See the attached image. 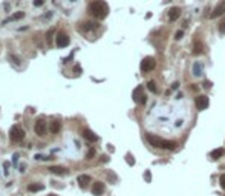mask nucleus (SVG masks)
I'll list each match as a JSON object with an SVG mask.
<instances>
[{
  "instance_id": "f257e3e1",
  "label": "nucleus",
  "mask_w": 225,
  "mask_h": 196,
  "mask_svg": "<svg viewBox=\"0 0 225 196\" xmlns=\"http://www.w3.org/2000/svg\"><path fill=\"white\" fill-rule=\"evenodd\" d=\"M89 12L95 15L97 19H106L107 14H109V6L103 0H95V2L89 5Z\"/></svg>"
},
{
  "instance_id": "f03ea898",
  "label": "nucleus",
  "mask_w": 225,
  "mask_h": 196,
  "mask_svg": "<svg viewBox=\"0 0 225 196\" xmlns=\"http://www.w3.org/2000/svg\"><path fill=\"white\" fill-rule=\"evenodd\" d=\"M147 141L152 147L156 149H165V150H175L176 149V142L175 141H168V139H163L156 135H149Z\"/></svg>"
},
{
  "instance_id": "7ed1b4c3",
  "label": "nucleus",
  "mask_w": 225,
  "mask_h": 196,
  "mask_svg": "<svg viewBox=\"0 0 225 196\" xmlns=\"http://www.w3.org/2000/svg\"><path fill=\"white\" fill-rule=\"evenodd\" d=\"M9 138L17 142V141H22L25 138V130L20 127V126H12L11 130H9Z\"/></svg>"
},
{
  "instance_id": "20e7f679",
  "label": "nucleus",
  "mask_w": 225,
  "mask_h": 196,
  "mask_svg": "<svg viewBox=\"0 0 225 196\" xmlns=\"http://www.w3.org/2000/svg\"><path fill=\"white\" fill-rule=\"evenodd\" d=\"M156 66V61L153 57H146L142 61H141V70L142 72H150V70H153Z\"/></svg>"
},
{
  "instance_id": "39448f33",
  "label": "nucleus",
  "mask_w": 225,
  "mask_h": 196,
  "mask_svg": "<svg viewBox=\"0 0 225 196\" xmlns=\"http://www.w3.org/2000/svg\"><path fill=\"white\" fill-rule=\"evenodd\" d=\"M133 100L136 101V103H139V104H144V103L147 101L146 94L142 92V86H138V87L133 91Z\"/></svg>"
},
{
  "instance_id": "423d86ee",
  "label": "nucleus",
  "mask_w": 225,
  "mask_h": 196,
  "mask_svg": "<svg viewBox=\"0 0 225 196\" xmlns=\"http://www.w3.org/2000/svg\"><path fill=\"white\" fill-rule=\"evenodd\" d=\"M208 97L207 95H199V97H196V107L197 110H205L207 107H208Z\"/></svg>"
},
{
  "instance_id": "0eeeda50",
  "label": "nucleus",
  "mask_w": 225,
  "mask_h": 196,
  "mask_svg": "<svg viewBox=\"0 0 225 196\" xmlns=\"http://www.w3.org/2000/svg\"><path fill=\"white\" fill-rule=\"evenodd\" d=\"M34 130H35V133H37L38 136H44L46 135V123H44L43 120H38L37 123H35V126H34Z\"/></svg>"
},
{
  "instance_id": "6e6552de",
  "label": "nucleus",
  "mask_w": 225,
  "mask_h": 196,
  "mask_svg": "<svg viewBox=\"0 0 225 196\" xmlns=\"http://www.w3.org/2000/svg\"><path fill=\"white\" fill-rule=\"evenodd\" d=\"M224 14H225V2H221V3H218V6L213 9L211 19H218V17H221V15H224Z\"/></svg>"
},
{
  "instance_id": "1a4fd4ad",
  "label": "nucleus",
  "mask_w": 225,
  "mask_h": 196,
  "mask_svg": "<svg viewBox=\"0 0 225 196\" xmlns=\"http://www.w3.org/2000/svg\"><path fill=\"white\" fill-rule=\"evenodd\" d=\"M81 135H83V138H84L86 141H89V142H95V141H98V136L95 135V133H94L91 129H83Z\"/></svg>"
},
{
  "instance_id": "9d476101",
  "label": "nucleus",
  "mask_w": 225,
  "mask_h": 196,
  "mask_svg": "<svg viewBox=\"0 0 225 196\" xmlns=\"http://www.w3.org/2000/svg\"><path fill=\"white\" fill-rule=\"evenodd\" d=\"M69 44V37L66 34H58L57 35V46L58 48H66Z\"/></svg>"
},
{
  "instance_id": "9b49d317",
  "label": "nucleus",
  "mask_w": 225,
  "mask_h": 196,
  "mask_svg": "<svg viewBox=\"0 0 225 196\" xmlns=\"http://www.w3.org/2000/svg\"><path fill=\"white\" fill-rule=\"evenodd\" d=\"M179 15H181V8L173 6L172 9L168 11V20H170V22H175L176 19H179Z\"/></svg>"
},
{
  "instance_id": "f8f14e48",
  "label": "nucleus",
  "mask_w": 225,
  "mask_h": 196,
  "mask_svg": "<svg viewBox=\"0 0 225 196\" xmlns=\"http://www.w3.org/2000/svg\"><path fill=\"white\" fill-rule=\"evenodd\" d=\"M92 193H94L95 196L103 195V193H104V184H103V182H100V181H97V182L92 185Z\"/></svg>"
},
{
  "instance_id": "ddd939ff",
  "label": "nucleus",
  "mask_w": 225,
  "mask_h": 196,
  "mask_svg": "<svg viewBox=\"0 0 225 196\" xmlns=\"http://www.w3.org/2000/svg\"><path fill=\"white\" fill-rule=\"evenodd\" d=\"M49 172H52L54 175H66L68 168L66 167H60V166H52V167H49Z\"/></svg>"
},
{
  "instance_id": "4468645a",
  "label": "nucleus",
  "mask_w": 225,
  "mask_h": 196,
  "mask_svg": "<svg viewBox=\"0 0 225 196\" xmlns=\"http://www.w3.org/2000/svg\"><path fill=\"white\" fill-rule=\"evenodd\" d=\"M202 72H204V65L199 63V61H196V63L193 65V75L199 77V75H202Z\"/></svg>"
},
{
  "instance_id": "2eb2a0df",
  "label": "nucleus",
  "mask_w": 225,
  "mask_h": 196,
  "mask_svg": "<svg viewBox=\"0 0 225 196\" xmlns=\"http://www.w3.org/2000/svg\"><path fill=\"white\" fill-rule=\"evenodd\" d=\"M77 181H78V184L81 187H86L89 182H91V176H89V175H80L77 178Z\"/></svg>"
},
{
  "instance_id": "dca6fc26",
  "label": "nucleus",
  "mask_w": 225,
  "mask_h": 196,
  "mask_svg": "<svg viewBox=\"0 0 225 196\" xmlns=\"http://www.w3.org/2000/svg\"><path fill=\"white\" fill-rule=\"evenodd\" d=\"M97 28H98V23H97V22H86V23L81 26L83 31H92V29H97Z\"/></svg>"
},
{
  "instance_id": "f3484780",
  "label": "nucleus",
  "mask_w": 225,
  "mask_h": 196,
  "mask_svg": "<svg viewBox=\"0 0 225 196\" xmlns=\"http://www.w3.org/2000/svg\"><path fill=\"white\" fill-rule=\"evenodd\" d=\"M43 189H44V185H41V184H29L28 185V192H31V193L41 192Z\"/></svg>"
},
{
  "instance_id": "a211bd4d",
  "label": "nucleus",
  "mask_w": 225,
  "mask_h": 196,
  "mask_svg": "<svg viewBox=\"0 0 225 196\" xmlns=\"http://www.w3.org/2000/svg\"><path fill=\"white\" fill-rule=\"evenodd\" d=\"M23 17H25V12L23 11H17L15 14H12L11 17H9V19H8L6 22H15V20H20V19H23ZM5 22V23H6Z\"/></svg>"
},
{
  "instance_id": "6ab92c4d",
  "label": "nucleus",
  "mask_w": 225,
  "mask_h": 196,
  "mask_svg": "<svg viewBox=\"0 0 225 196\" xmlns=\"http://www.w3.org/2000/svg\"><path fill=\"white\" fill-rule=\"evenodd\" d=\"M60 129H61V124H60L58 121H52V123H51V132H52V133H58Z\"/></svg>"
},
{
  "instance_id": "aec40b11",
  "label": "nucleus",
  "mask_w": 225,
  "mask_h": 196,
  "mask_svg": "<svg viewBox=\"0 0 225 196\" xmlns=\"http://www.w3.org/2000/svg\"><path fill=\"white\" fill-rule=\"evenodd\" d=\"M221 156H224V149H216L211 152V158L213 159H219Z\"/></svg>"
},
{
  "instance_id": "412c9836",
  "label": "nucleus",
  "mask_w": 225,
  "mask_h": 196,
  "mask_svg": "<svg viewBox=\"0 0 225 196\" xmlns=\"http://www.w3.org/2000/svg\"><path fill=\"white\" fill-rule=\"evenodd\" d=\"M147 87H149V91H150V92L158 94V87H156V83L153 81V80H150V81H147Z\"/></svg>"
},
{
  "instance_id": "4be33fe9",
  "label": "nucleus",
  "mask_w": 225,
  "mask_h": 196,
  "mask_svg": "<svg viewBox=\"0 0 225 196\" xmlns=\"http://www.w3.org/2000/svg\"><path fill=\"white\" fill-rule=\"evenodd\" d=\"M193 54H202V44L201 43H195V49H193Z\"/></svg>"
},
{
  "instance_id": "5701e85b",
  "label": "nucleus",
  "mask_w": 225,
  "mask_h": 196,
  "mask_svg": "<svg viewBox=\"0 0 225 196\" xmlns=\"http://www.w3.org/2000/svg\"><path fill=\"white\" fill-rule=\"evenodd\" d=\"M54 34H55V29H54V28L48 31V35H46V38H48V41H49V43L52 41V37H54Z\"/></svg>"
},
{
  "instance_id": "b1692460",
  "label": "nucleus",
  "mask_w": 225,
  "mask_h": 196,
  "mask_svg": "<svg viewBox=\"0 0 225 196\" xmlns=\"http://www.w3.org/2000/svg\"><path fill=\"white\" fill-rule=\"evenodd\" d=\"M95 156V149L92 147L91 150H89V152H87V155H86V159H92Z\"/></svg>"
},
{
  "instance_id": "393cba45",
  "label": "nucleus",
  "mask_w": 225,
  "mask_h": 196,
  "mask_svg": "<svg viewBox=\"0 0 225 196\" xmlns=\"http://www.w3.org/2000/svg\"><path fill=\"white\" fill-rule=\"evenodd\" d=\"M126 159H127L129 166H133V164H135V159H133V156H132L130 153H127V155H126Z\"/></svg>"
},
{
  "instance_id": "a878e982",
  "label": "nucleus",
  "mask_w": 225,
  "mask_h": 196,
  "mask_svg": "<svg viewBox=\"0 0 225 196\" xmlns=\"http://www.w3.org/2000/svg\"><path fill=\"white\" fill-rule=\"evenodd\" d=\"M182 37H184V31H178L175 34V40H181Z\"/></svg>"
},
{
  "instance_id": "bb28decb",
  "label": "nucleus",
  "mask_w": 225,
  "mask_h": 196,
  "mask_svg": "<svg viewBox=\"0 0 225 196\" xmlns=\"http://www.w3.org/2000/svg\"><path fill=\"white\" fill-rule=\"evenodd\" d=\"M219 184H221L222 189H225V175H221V178H219Z\"/></svg>"
},
{
  "instance_id": "cd10ccee",
  "label": "nucleus",
  "mask_w": 225,
  "mask_h": 196,
  "mask_svg": "<svg viewBox=\"0 0 225 196\" xmlns=\"http://www.w3.org/2000/svg\"><path fill=\"white\" fill-rule=\"evenodd\" d=\"M144 179H146L147 182L152 181V175H150V172H146V173H144Z\"/></svg>"
},
{
  "instance_id": "c85d7f7f",
  "label": "nucleus",
  "mask_w": 225,
  "mask_h": 196,
  "mask_svg": "<svg viewBox=\"0 0 225 196\" xmlns=\"http://www.w3.org/2000/svg\"><path fill=\"white\" fill-rule=\"evenodd\" d=\"M219 32L221 34H225V20L221 23V26H219Z\"/></svg>"
},
{
  "instance_id": "c756f323",
  "label": "nucleus",
  "mask_w": 225,
  "mask_h": 196,
  "mask_svg": "<svg viewBox=\"0 0 225 196\" xmlns=\"http://www.w3.org/2000/svg\"><path fill=\"white\" fill-rule=\"evenodd\" d=\"M74 72H75V74H81V68H80L78 65H75V66H74Z\"/></svg>"
},
{
  "instance_id": "7c9ffc66",
  "label": "nucleus",
  "mask_w": 225,
  "mask_h": 196,
  "mask_svg": "<svg viewBox=\"0 0 225 196\" xmlns=\"http://www.w3.org/2000/svg\"><path fill=\"white\" fill-rule=\"evenodd\" d=\"M9 58H11V60H14V63H15V65H20V60L17 58L15 55H9Z\"/></svg>"
},
{
  "instance_id": "2f4dec72",
  "label": "nucleus",
  "mask_w": 225,
  "mask_h": 196,
  "mask_svg": "<svg viewBox=\"0 0 225 196\" xmlns=\"http://www.w3.org/2000/svg\"><path fill=\"white\" fill-rule=\"evenodd\" d=\"M43 5V0H34V6H41Z\"/></svg>"
},
{
  "instance_id": "473e14b6",
  "label": "nucleus",
  "mask_w": 225,
  "mask_h": 196,
  "mask_svg": "<svg viewBox=\"0 0 225 196\" xmlns=\"http://www.w3.org/2000/svg\"><path fill=\"white\" fill-rule=\"evenodd\" d=\"M178 87H179V83H178V81L172 84V89H178Z\"/></svg>"
},
{
  "instance_id": "72a5a7b5",
  "label": "nucleus",
  "mask_w": 225,
  "mask_h": 196,
  "mask_svg": "<svg viewBox=\"0 0 225 196\" xmlns=\"http://www.w3.org/2000/svg\"><path fill=\"white\" fill-rule=\"evenodd\" d=\"M17 159H19V153L14 155V164H17Z\"/></svg>"
},
{
  "instance_id": "f704fd0d",
  "label": "nucleus",
  "mask_w": 225,
  "mask_h": 196,
  "mask_svg": "<svg viewBox=\"0 0 225 196\" xmlns=\"http://www.w3.org/2000/svg\"><path fill=\"white\" fill-rule=\"evenodd\" d=\"M3 167H5V175H8V163H5Z\"/></svg>"
},
{
  "instance_id": "c9c22d12",
  "label": "nucleus",
  "mask_w": 225,
  "mask_h": 196,
  "mask_svg": "<svg viewBox=\"0 0 225 196\" xmlns=\"http://www.w3.org/2000/svg\"><path fill=\"white\" fill-rule=\"evenodd\" d=\"M204 87H205V89H208V87H210V83H208V81H205V83H204Z\"/></svg>"
},
{
  "instance_id": "e433bc0d",
  "label": "nucleus",
  "mask_w": 225,
  "mask_h": 196,
  "mask_svg": "<svg viewBox=\"0 0 225 196\" xmlns=\"http://www.w3.org/2000/svg\"><path fill=\"white\" fill-rule=\"evenodd\" d=\"M49 196H57V195H49Z\"/></svg>"
}]
</instances>
